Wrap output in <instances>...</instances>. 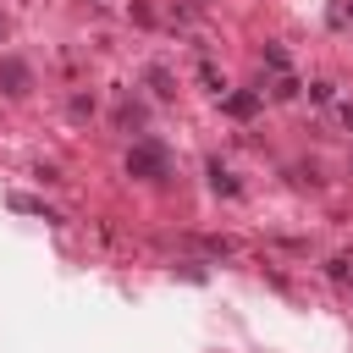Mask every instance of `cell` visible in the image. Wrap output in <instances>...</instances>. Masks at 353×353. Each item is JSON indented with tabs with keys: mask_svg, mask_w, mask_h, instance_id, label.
Wrapping results in <instances>:
<instances>
[{
	"mask_svg": "<svg viewBox=\"0 0 353 353\" xmlns=\"http://www.w3.org/2000/svg\"><path fill=\"white\" fill-rule=\"evenodd\" d=\"M127 165H132V171H160V165H165V154H160L154 143H143V149H138V154H132Z\"/></svg>",
	"mask_w": 353,
	"mask_h": 353,
	"instance_id": "1",
	"label": "cell"
}]
</instances>
